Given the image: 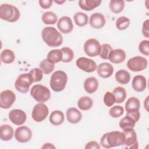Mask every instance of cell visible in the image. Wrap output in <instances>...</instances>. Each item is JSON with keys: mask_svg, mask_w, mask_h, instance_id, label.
<instances>
[{"mask_svg": "<svg viewBox=\"0 0 149 149\" xmlns=\"http://www.w3.org/2000/svg\"><path fill=\"white\" fill-rule=\"evenodd\" d=\"M54 2L56 3H58V5H62V3L65 2V0H63V1H55Z\"/></svg>", "mask_w": 149, "mask_h": 149, "instance_id": "c3c4849f", "label": "cell"}, {"mask_svg": "<svg viewBox=\"0 0 149 149\" xmlns=\"http://www.w3.org/2000/svg\"><path fill=\"white\" fill-rule=\"evenodd\" d=\"M20 13L19 9L12 4L2 3L0 6V18L9 22H15L19 20Z\"/></svg>", "mask_w": 149, "mask_h": 149, "instance_id": "3957f363", "label": "cell"}, {"mask_svg": "<svg viewBox=\"0 0 149 149\" xmlns=\"http://www.w3.org/2000/svg\"><path fill=\"white\" fill-rule=\"evenodd\" d=\"M0 137L2 141H7L10 140L14 135V130L12 126L9 125H2L0 127Z\"/></svg>", "mask_w": 149, "mask_h": 149, "instance_id": "603a6c76", "label": "cell"}, {"mask_svg": "<svg viewBox=\"0 0 149 149\" xmlns=\"http://www.w3.org/2000/svg\"><path fill=\"white\" fill-rule=\"evenodd\" d=\"M148 23H149V20L148 19H147L143 22V26H142V34L146 38H149Z\"/></svg>", "mask_w": 149, "mask_h": 149, "instance_id": "7bdbcfd3", "label": "cell"}, {"mask_svg": "<svg viewBox=\"0 0 149 149\" xmlns=\"http://www.w3.org/2000/svg\"><path fill=\"white\" fill-rule=\"evenodd\" d=\"M112 93L115 98V102L117 104L123 102L125 100L127 95L126 91L125 88L120 86L115 87L113 89Z\"/></svg>", "mask_w": 149, "mask_h": 149, "instance_id": "f1b7e54d", "label": "cell"}, {"mask_svg": "<svg viewBox=\"0 0 149 149\" xmlns=\"http://www.w3.org/2000/svg\"><path fill=\"white\" fill-rule=\"evenodd\" d=\"M66 116L68 121L72 124L80 122L82 119L81 113L77 108L74 107H71L67 109Z\"/></svg>", "mask_w": 149, "mask_h": 149, "instance_id": "d6986e66", "label": "cell"}, {"mask_svg": "<svg viewBox=\"0 0 149 149\" xmlns=\"http://www.w3.org/2000/svg\"><path fill=\"white\" fill-rule=\"evenodd\" d=\"M41 20L45 24H54L57 22L58 16L54 12L47 11L42 14Z\"/></svg>", "mask_w": 149, "mask_h": 149, "instance_id": "836d02e7", "label": "cell"}, {"mask_svg": "<svg viewBox=\"0 0 149 149\" xmlns=\"http://www.w3.org/2000/svg\"><path fill=\"white\" fill-rule=\"evenodd\" d=\"M73 19L75 24L79 27H83L87 24L88 17L86 13L79 12L73 15Z\"/></svg>", "mask_w": 149, "mask_h": 149, "instance_id": "1f68e13d", "label": "cell"}, {"mask_svg": "<svg viewBox=\"0 0 149 149\" xmlns=\"http://www.w3.org/2000/svg\"><path fill=\"white\" fill-rule=\"evenodd\" d=\"M49 114L48 107L43 102L37 104L33 108L31 117L36 122H41L46 119Z\"/></svg>", "mask_w": 149, "mask_h": 149, "instance_id": "ba28073f", "label": "cell"}, {"mask_svg": "<svg viewBox=\"0 0 149 149\" xmlns=\"http://www.w3.org/2000/svg\"><path fill=\"white\" fill-rule=\"evenodd\" d=\"M16 101L15 94L10 90H3L0 94V107L3 109L10 108Z\"/></svg>", "mask_w": 149, "mask_h": 149, "instance_id": "8fae6325", "label": "cell"}, {"mask_svg": "<svg viewBox=\"0 0 149 149\" xmlns=\"http://www.w3.org/2000/svg\"><path fill=\"white\" fill-rule=\"evenodd\" d=\"M68 81V76L62 70L54 72L51 76L49 85L55 92H61L65 88Z\"/></svg>", "mask_w": 149, "mask_h": 149, "instance_id": "277c9868", "label": "cell"}, {"mask_svg": "<svg viewBox=\"0 0 149 149\" xmlns=\"http://www.w3.org/2000/svg\"><path fill=\"white\" fill-rule=\"evenodd\" d=\"M122 133L125 136V144L129 147L138 143L137 134L134 129L123 130Z\"/></svg>", "mask_w": 149, "mask_h": 149, "instance_id": "cb8c5ba5", "label": "cell"}, {"mask_svg": "<svg viewBox=\"0 0 149 149\" xmlns=\"http://www.w3.org/2000/svg\"><path fill=\"white\" fill-rule=\"evenodd\" d=\"M84 51L88 56L95 57L98 56L101 51L100 42L95 38L87 40L84 44Z\"/></svg>", "mask_w": 149, "mask_h": 149, "instance_id": "9c48e42d", "label": "cell"}, {"mask_svg": "<svg viewBox=\"0 0 149 149\" xmlns=\"http://www.w3.org/2000/svg\"><path fill=\"white\" fill-rule=\"evenodd\" d=\"M136 122L129 115H126L119 122V126L123 130L134 129Z\"/></svg>", "mask_w": 149, "mask_h": 149, "instance_id": "484cf974", "label": "cell"}, {"mask_svg": "<svg viewBox=\"0 0 149 149\" xmlns=\"http://www.w3.org/2000/svg\"><path fill=\"white\" fill-rule=\"evenodd\" d=\"M148 96L147 97L146 99L145 100V101L144 102V107H145L147 111H148Z\"/></svg>", "mask_w": 149, "mask_h": 149, "instance_id": "7dc6e473", "label": "cell"}, {"mask_svg": "<svg viewBox=\"0 0 149 149\" xmlns=\"http://www.w3.org/2000/svg\"><path fill=\"white\" fill-rule=\"evenodd\" d=\"M112 48L109 44H103L101 45V51L100 56L101 58L107 60L108 59V56L110 52L112 50Z\"/></svg>", "mask_w": 149, "mask_h": 149, "instance_id": "f35d334b", "label": "cell"}, {"mask_svg": "<svg viewBox=\"0 0 149 149\" xmlns=\"http://www.w3.org/2000/svg\"><path fill=\"white\" fill-rule=\"evenodd\" d=\"M52 0H40L38 3L41 8L43 9H48L52 6Z\"/></svg>", "mask_w": 149, "mask_h": 149, "instance_id": "ee69618b", "label": "cell"}, {"mask_svg": "<svg viewBox=\"0 0 149 149\" xmlns=\"http://www.w3.org/2000/svg\"><path fill=\"white\" fill-rule=\"evenodd\" d=\"M113 66L108 62H102L98 65L97 68V74L102 78L106 79L111 77L113 73Z\"/></svg>", "mask_w": 149, "mask_h": 149, "instance_id": "9a60e30c", "label": "cell"}, {"mask_svg": "<svg viewBox=\"0 0 149 149\" xmlns=\"http://www.w3.org/2000/svg\"><path fill=\"white\" fill-rule=\"evenodd\" d=\"M76 65L79 69L86 73L93 72L97 68V65L95 61L86 57L79 58L76 60Z\"/></svg>", "mask_w": 149, "mask_h": 149, "instance_id": "30bf717a", "label": "cell"}, {"mask_svg": "<svg viewBox=\"0 0 149 149\" xmlns=\"http://www.w3.org/2000/svg\"><path fill=\"white\" fill-rule=\"evenodd\" d=\"M125 107L126 113H136L140 112V100L136 97H131L127 100Z\"/></svg>", "mask_w": 149, "mask_h": 149, "instance_id": "ac0fdd59", "label": "cell"}, {"mask_svg": "<svg viewBox=\"0 0 149 149\" xmlns=\"http://www.w3.org/2000/svg\"><path fill=\"white\" fill-rule=\"evenodd\" d=\"M62 52V62L64 63L70 62L74 58V52L73 50L69 47H63L61 49Z\"/></svg>", "mask_w": 149, "mask_h": 149, "instance_id": "d590c367", "label": "cell"}, {"mask_svg": "<svg viewBox=\"0 0 149 149\" xmlns=\"http://www.w3.org/2000/svg\"><path fill=\"white\" fill-rule=\"evenodd\" d=\"M49 120L50 123L54 126H59L63 123L65 120L63 113L59 110H55L51 112L49 115Z\"/></svg>", "mask_w": 149, "mask_h": 149, "instance_id": "d4e9b609", "label": "cell"}, {"mask_svg": "<svg viewBox=\"0 0 149 149\" xmlns=\"http://www.w3.org/2000/svg\"><path fill=\"white\" fill-rule=\"evenodd\" d=\"M15 55L14 52L9 49H3L1 53V61L6 64H10L14 62Z\"/></svg>", "mask_w": 149, "mask_h": 149, "instance_id": "4dcf8cb0", "label": "cell"}, {"mask_svg": "<svg viewBox=\"0 0 149 149\" xmlns=\"http://www.w3.org/2000/svg\"><path fill=\"white\" fill-rule=\"evenodd\" d=\"M93 105V100L88 96H83L80 98L77 101V107L82 111H87Z\"/></svg>", "mask_w": 149, "mask_h": 149, "instance_id": "83f0119b", "label": "cell"}, {"mask_svg": "<svg viewBox=\"0 0 149 149\" xmlns=\"http://www.w3.org/2000/svg\"><path fill=\"white\" fill-rule=\"evenodd\" d=\"M15 139L20 143H27L30 140L32 137L31 129L26 126L17 127L15 132Z\"/></svg>", "mask_w": 149, "mask_h": 149, "instance_id": "7c38bea8", "label": "cell"}, {"mask_svg": "<svg viewBox=\"0 0 149 149\" xmlns=\"http://www.w3.org/2000/svg\"><path fill=\"white\" fill-rule=\"evenodd\" d=\"M33 82V77L30 73H23L17 77L15 83V87L17 91L25 94L29 91L30 87Z\"/></svg>", "mask_w": 149, "mask_h": 149, "instance_id": "8992f818", "label": "cell"}, {"mask_svg": "<svg viewBox=\"0 0 149 149\" xmlns=\"http://www.w3.org/2000/svg\"><path fill=\"white\" fill-rule=\"evenodd\" d=\"M130 20L126 16H120L116 21V27L119 30H126L130 25Z\"/></svg>", "mask_w": 149, "mask_h": 149, "instance_id": "8d00e7d4", "label": "cell"}, {"mask_svg": "<svg viewBox=\"0 0 149 149\" xmlns=\"http://www.w3.org/2000/svg\"><path fill=\"white\" fill-rule=\"evenodd\" d=\"M124 113V109L122 106L115 105L110 108L109 111V115L114 118L121 116Z\"/></svg>", "mask_w": 149, "mask_h": 149, "instance_id": "74e56055", "label": "cell"}, {"mask_svg": "<svg viewBox=\"0 0 149 149\" xmlns=\"http://www.w3.org/2000/svg\"><path fill=\"white\" fill-rule=\"evenodd\" d=\"M103 100L105 105L108 107H112L115 103V97L113 93L110 91H107L105 93Z\"/></svg>", "mask_w": 149, "mask_h": 149, "instance_id": "ab89813d", "label": "cell"}, {"mask_svg": "<svg viewBox=\"0 0 149 149\" xmlns=\"http://www.w3.org/2000/svg\"><path fill=\"white\" fill-rule=\"evenodd\" d=\"M47 59L49 62L54 64L58 63L60 61H62V52L61 49H56L50 51L47 54Z\"/></svg>", "mask_w": 149, "mask_h": 149, "instance_id": "f546056e", "label": "cell"}, {"mask_svg": "<svg viewBox=\"0 0 149 149\" xmlns=\"http://www.w3.org/2000/svg\"><path fill=\"white\" fill-rule=\"evenodd\" d=\"M133 89L137 92H142L147 87V80L142 75L135 76L132 82Z\"/></svg>", "mask_w": 149, "mask_h": 149, "instance_id": "ffe728a7", "label": "cell"}, {"mask_svg": "<svg viewBox=\"0 0 149 149\" xmlns=\"http://www.w3.org/2000/svg\"><path fill=\"white\" fill-rule=\"evenodd\" d=\"M57 27L63 34L70 33L73 29V24L72 19L68 16L61 17L58 22Z\"/></svg>", "mask_w": 149, "mask_h": 149, "instance_id": "5bb4252c", "label": "cell"}, {"mask_svg": "<svg viewBox=\"0 0 149 149\" xmlns=\"http://www.w3.org/2000/svg\"><path fill=\"white\" fill-rule=\"evenodd\" d=\"M105 22V18L101 13H94L90 17L89 24L90 26L94 29H100L102 28Z\"/></svg>", "mask_w": 149, "mask_h": 149, "instance_id": "2e32d148", "label": "cell"}, {"mask_svg": "<svg viewBox=\"0 0 149 149\" xmlns=\"http://www.w3.org/2000/svg\"><path fill=\"white\" fill-rule=\"evenodd\" d=\"M29 73L32 76L34 82H38L41 81L43 77V73L39 68H33L30 70Z\"/></svg>", "mask_w": 149, "mask_h": 149, "instance_id": "60d3db41", "label": "cell"}, {"mask_svg": "<svg viewBox=\"0 0 149 149\" xmlns=\"http://www.w3.org/2000/svg\"><path fill=\"white\" fill-rule=\"evenodd\" d=\"M115 77L116 80L119 83L122 84H126L130 81L131 76L129 72L124 69H121L116 73Z\"/></svg>", "mask_w": 149, "mask_h": 149, "instance_id": "4316f807", "label": "cell"}, {"mask_svg": "<svg viewBox=\"0 0 149 149\" xmlns=\"http://www.w3.org/2000/svg\"><path fill=\"white\" fill-rule=\"evenodd\" d=\"M41 37L45 43L51 47H59L63 42L62 36L54 27H44L41 32Z\"/></svg>", "mask_w": 149, "mask_h": 149, "instance_id": "7a4b0ae2", "label": "cell"}, {"mask_svg": "<svg viewBox=\"0 0 149 149\" xmlns=\"http://www.w3.org/2000/svg\"><path fill=\"white\" fill-rule=\"evenodd\" d=\"M83 86L87 93L89 94L94 93L98 89V81L95 77H89L85 80Z\"/></svg>", "mask_w": 149, "mask_h": 149, "instance_id": "44dd1931", "label": "cell"}, {"mask_svg": "<svg viewBox=\"0 0 149 149\" xmlns=\"http://www.w3.org/2000/svg\"><path fill=\"white\" fill-rule=\"evenodd\" d=\"M39 67L43 73L45 74H48L52 72L54 70L55 65L49 62L47 59H45L40 62Z\"/></svg>", "mask_w": 149, "mask_h": 149, "instance_id": "e575fe53", "label": "cell"}, {"mask_svg": "<svg viewBox=\"0 0 149 149\" xmlns=\"http://www.w3.org/2000/svg\"><path fill=\"white\" fill-rule=\"evenodd\" d=\"M139 50L143 55L148 56L149 55V41L147 40H142L139 45Z\"/></svg>", "mask_w": 149, "mask_h": 149, "instance_id": "b9f144b4", "label": "cell"}, {"mask_svg": "<svg viewBox=\"0 0 149 149\" xmlns=\"http://www.w3.org/2000/svg\"><path fill=\"white\" fill-rule=\"evenodd\" d=\"M109 9L113 13H119L125 8V1L123 0H111L109 2Z\"/></svg>", "mask_w": 149, "mask_h": 149, "instance_id": "d6a6232c", "label": "cell"}, {"mask_svg": "<svg viewBox=\"0 0 149 149\" xmlns=\"http://www.w3.org/2000/svg\"><path fill=\"white\" fill-rule=\"evenodd\" d=\"M84 148L86 149H100V146L97 141H91L86 144Z\"/></svg>", "mask_w": 149, "mask_h": 149, "instance_id": "f6af8a7d", "label": "cell"}, {"mask_svg": "<svg viewBox=\"0 0 149 149\" xmlns=\"http://www.w3.org/2000/svg\"><path fill=\"white\" fill-rule=\"evenodd\" d=\"M42 148H55V146H54V144L50 143H47L44 144V145L41 147Z\"/></svg>", "mask_w": 149, "mask_h": 149, "instance_id": "bcb514c9", "label": "cell"}, {"mask_svg": "<svg viewBox=\"0 0 149 149\" xmlns=\"http://www.w3.org/2000/svg\"><path fill=\"white\" fill-rule=\"evenodd\" d=\"M148 66V61L146 58L136 56L129 59L127 62V67L132 72H141L145 70Z\"/></svg>", "mask_w": 149, "mask_h": 149, "instance_id": "52a82bcc", "label": "cell"}, {"mask_svg": "<svg viewBox=\"0 0 149 149\" xmlns=\"http://www.w3.org/2000/svg\"><path fill=\"white\" fill-rule=\"evenodd\" d=\"M126 54L124 50L122 49H112L108 56L109 61L115 64L122 63L126 59Z\"/></svg>", "mask_w": 149, "mask_h": 149, "instance_id": "e0dca14e", "label": "cell"}, {"mask_svg": "<svg viewBox=\"0 0 149 149\" xmlns=\"http://www.w3.org/2000/svg\"><path fill=\"white\" fill-rule=\"evenodd\" d=\"M31 96L38 102H44L51 98V93L48 87L38 84L34 85L30 90Z\"/></svg>", "mask_w": 149, "mask_h": 149, "instance_id": "5b68a950", "label": "cell"}, {"mask_svg": "<svg viewBox=\"0 0 149 149\" xmlns=\"http://www.w3.org/2000/svg\"><path fill=\"white\" fill-rule=\"evenodd\" d=\"M27 116L25 112L22 109H14L9 113V119L15 125H22L26 120Z\"/></svg>", "mask_w": 149, "mask_h": 149, "instance_id": "4fadbf2b", "label": "cell"}, {"mask_svg": "<svg viewBox=\"0 0 149 149\" xmlns=\"http://www.w3.org/2000/svg\"><path fill=\"white\" fill-rule=\"evenodd\" d=\"M101 146L105 148H111L125 144V136L122 132L112 131L105 133L100 140Z\"/></svg>", "mask_w": 149, "mask_h": 149, "instance_id": "6da1fadb", "label": "cell"}, {"mask_svg": "<svg viewBox=\"0 0 149 149\" xmlns=\"http://www.w3.org/2000/svg\"><path fill=\"white\" fill-rule=\"evenodd\" d=\"M101 0H80L79 1V6L84 10L91 11L101 3Z\"/></svg>", "mask_w": 149, "mask_h": 149, "instance_id": "7402d4cb", "label": "cell"}]
</instances>
